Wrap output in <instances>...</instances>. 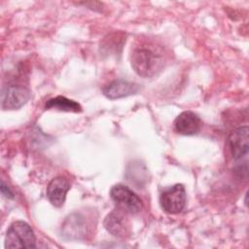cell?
Returning <instances> with one entry per match:
<instances>
[{"mask_svg": "<svg viewBox=\"0 0 249 249\" xmlns=\"http://www.w3.org/2000/svg\"><path fill=\"white\" fill-rule=\"evenodd\" d=\"M1 192H2V195L4 196H6L7 198H14L13 192L5 185L4 182H2V184H1Z\"/></svg>", "mask_w": 249, "mask_h": 249, "instance_id": "cell-12", "label": "cell"}, {"mask_svg": "<svg viewBox=\"0 0 249 249\" xmlns=\"http://www.w3.org/2000/svg\"><path fill=\"white\" fill-rule=\"evenodd\" d=\"M174 130L182 135H195L202 127V121L192 111H184L173 122Z\"/></svg>", "mask_w": 249, "mask_h": 249, "instance_id": "cell-7", "label": "cell"}, {"mask_svg": "<svg viewBox=\"0 0 249 249\" xmlns=\"http://www.w3.org/2000/svg\"><path fill=\"white\" fill-rule=\"evenodd\" d=\"M30 98V90L18 85H10L2 89L1 107L3 110H17L21 108Z\"/></svg>", "mask_w": 249, "mask_h": 249, "instance_id": "cell-5", "label": "cell"}, {"mask_svg": "<svg viewBox=\"0 0 249 249\" xmlns=\"http://www.w3.org/2000/svg\"><path fill=\"white\" fill-rule=\"evenodd\" d=\"M69 190L70 183L65 177H54L47 187V197L54 207H61L64 204Z\"/></svg>", "mask_w": 249, "mask_h": 249, "instance_id": "cell-9", "label": "cell"}, {"mask_svg": "<svg viewBox=\"0 0 249 249\" xmlns=\"http://www.w3.org/2000/svg\"><path fill=\"white\" fill-rule=\"evenodd\" d=\"M228 147L235 160L247 158L249 151V128L247 125L232 130L228 137Z\"/></svg>", "mask_w": 249, "mask_h": 249, "instance_id": "cell-6", "label": "cell"}, {"mask_svg": "<svg viewBox=\"0 0 249 249\" xmlns=\"http://www.w3.org/2000/svg\"><path fill=\"white\" fill-rule=\"evenodd\" d=\"M126 214V212L119 208L110 212L103 222L106 231L117 237L125 236L129 231L128 220L125 216Z\"/></svg>", "mask_w": 249, "mask_h": 249, "instance_id": "cell-8", "label": "cell"}, {"mask_svg": "<svg viewBox=\"0 0 249 249\" xmlns=\"http://www.w3.org/2000/svg\"><path fill=\"white\" fill-rule=\"evenodd\" d=\"M110 197L116 203L117 208L129 214H137L143 208L141 198L123 184H117L111 188Z\"/></svg>", "mask_w": 249, "mask_h": 249, "instance_id": "cell-3", "label": "cell"}, {"mask_svg": "<svg viewBox=\"0 0 249 249\" xmlns=\"http://www.w3.org/2000/svg\"><path fill=\"white\" fill-rule=\"evenodd\" d=\"M186 190L182 184H175L164 189L160 196V203L162 210L168 214L182 212L186 205Z\"/></svg>", "mask_w": 249, "mask_h": 249, "instance_id": "cell-4", "label": "cell"}, {"mask_svg": "<svg viewBox=\"0 0 249 249\" xmlns=\"http://www.w3.org/2000/svg\"><path fill=\"white\" fill-rule=\"evenodd\" d=\"M36 237L32 228L23 221L13 222L6 233L5 248H35Z\"/></svg>", "mask_w": 249, "mask_h": 249, "instance_id": "cell-2", "label": "cell"}, {"mask_svg": "<svg viewBox=\"0 0 249 249\" xmlns=\"http://www.w3.org/2000/svg\"><path fill=\"white\" fill-rule=\"evenodd\" d=\"M130 63L134 72L144 78L157 75L163 67V55L152 47L135 48L130 55Z\"/></svg>", "mask_w": 249, "mask_h": 249, "instance_id": "cell-1", "label": "cell"}, {"mask_svg": "<svg viewBox=\"0 0 249 249\" xmlns=\"http://www.w3.org/2000/svg\"><path fill=\"white\" fill-rule=\"evenodd\" d=\"M45 109L47 110L54 109L57 111L74 112V113L82 112V106L78 102L62 95H58L49 99L45 104Z\"/></svg>", "mask_w": 249, "mask_h": 249, "instance_id": "cell-11", "label": "cell"}, {"mask_svg": "<svg viewBox=\"0 0 249 249\" xmlns=\"http://www.w3.org/2000/svg\"><path fill=\"white\" fill-rule=\"evenodd\" d=\"M139 89L138 84L124 80H115L105 86L102 89V92L109 99H118L135 94Z\"/></svg>", "mask_w": 249, "mask_h": 249, "instance_id": "cell-10", "label": "cell"}]
</instances>
